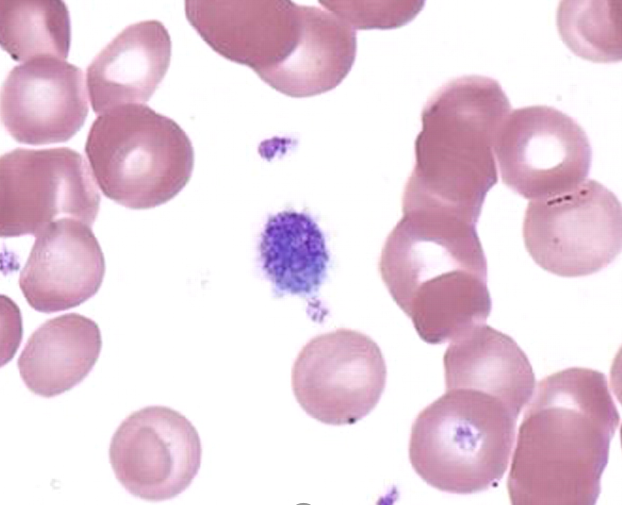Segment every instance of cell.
<instances>
[{"label":"cell","instance_id":"obj_1","mask_svg":"<svg viewBox=\"0 0 622 505\" xmlns=\"http://www.w3.org/2000/svg\"><path fill=\"white\" fill-rule=\"evenodd\" d=\"M520 423L507 491L513 505H594L620 415L606 376L570 367L542 379Z\"/></svg>","mask_w":622,"mask_h":505},{"label":"cell","instance_id":"obj_2","mask_svg":"<svg viewBox=\"0 0 622 505\" xmlns=\"http://www.w3.org/2000/svg\"><path fill=\"white\" fill-rule=\"evenodd\" d=\"M379 271L426 343L443 344L490 315L487 260L476 227L457 217L403 212L386 238Z\"/></svg>","mask_w":622,"mask_h":505},{"label":"cell","instance_id":"obj_3","mask_svg":"<svg viewBox=\"0 0 622 505\" xmlns=\"http://www.w3.org/2000/svg\"><path fill=\"white\" fill-rule=\"evenodd\" d=\"M510 109L492 78L469 75L442 85L421 113L402 211L441 213L476 225L498 181L493 142Z\"/></svg>","mask_w":622,"mask_h":505},{"label":"cell","instance_id":"obj_4","mask_svg":"<svg viewBox=\"0 0 622 505\" xmlns=\"http://www.w3.org/2000/svg\"><path fill=\"white\" fill-rule=\"evenodd\" d=\"M518 416L499 398L450 388L413 422L409 459L428 485L473 494L498 485L515 440Z\"/></svg>","mask_w":622,"mask_h":505},{"label":"cell","instance_id":"obj_5","mask_svg":"<svg viewBox=\"0 0 622 505\" xmlns=\"http://www.w3.org/2000/svg\"><path fill=\"white\" fill-rule=\"evenodd\" d=\"M84 150L103 194L130 209L168 202L189 182L194 167L186 132L145 104L119 106L98 116Z\"/></svg>","mask_w":622,"mask_h":505},{"label":"cell","instance_id":"obj_6","mask_svg":"<svg viewBox=\"0 0 622 505\" xmlns=\"http://www.w3.org/2000/svg\"><path fill=\"white\" fill-rule=\"evenodd\" d=\"M524 245L541 268L561 277L596 273L619 255L621 205L596 180L548 199L531 200L523 219Z\"/></svg>","mask_w":622,"mask_h":505},{"label":"cell","instance_id":"obj_7","mask_svg":"<svg viewBox=\"0 0 622 505\" xmlns=\"http://www.w3.org/2000/svg\"><path fill=\"white\" fill-rule=\"evenodd\" d=\"M314 7L291 1L187 0L185 15L222 57L281 92L303 48Z\"/></svg>","mask_w":622,"mask_h":505},{"label":"cell","instance_id":"obj_8","mask_svg":"<svg viewBox=\"0 0 622 505\" xmlns=\"http://www.w3.org/2000/svg\"><path fill=\"white\" fill-rule=\"evenodd\" d=\"M503 183L525 199L569 192L589 174L592 150L582 127L569 115L546 106L509 113L493 142Z\"/></svg>","mask_w":622,"mask_h":505},{"label":"cell","instance_id":"obj_9","mask_svg":"<svg viewBox=\"0 0 622 505\" xmlns=\"http://www.w3.org/2000/svg\"><path fill=\"white\" fill-rule=\"evenodd\" d=\"M86 161L68 147L16 148L0 160V235H36L62 217L91 226L100 194Z\"/></svg>","mask_w":622,"mask_h":505},{"label":"cell","instance_id":"obj_10","mask_svg":"<svg viewBox=\"0 0 622 505\" xmlns=\"http://www.w3.org/2000/svg\"><path fill=\"white\" fill-rule=\"evenodd\" d=\"M387 369L369 336L340 328L312 338L292 368L293 393L303 410L329 425L356 423L377 405Z\"/></svg>","mask_w":622,"mask_h":505},{"label":"cell","instance_id":"obj_11","mask_svg":"<svg viewBox=\"0 0 622 505\" xmlns=\"http://www.w3.org/2000/svg\"><path fill=\"white\" fill-rule=\"evenodd\" d=\"M199 434L182 414L165 406L131 413L114 433L109 459L117 480L132 495L164 501L182 493L197 475Z\"/></svg>","mask_w":622,"mask_h":505},{"label":"cell","instance_id":"obj_12","mask_svg":"<svg viewBox=\"0 0 622 505\" xmlns=\"http://www.w3.org/2000/svg\"><path fill=\"white\" fill-rule=\"evenodd\" d=\"M88 112L83 71L65 60L24 62L2 84V124L18 143L66 142L82 128Z\"/></svg>","mask_w":622,"mask_h":505},{"label":"cell","instance_id":"obj_13","mask_svg":"<svg viewBox=\"0 0 622 505\" xmlns=\"http://www.w3.org/2000/svg\"><path fill=\"white\" fill-rule=\"evenodd\" d=\"M104 274L103 252L90 226L62 217L35 235L19 286L33 309L53 313L94 296Z\"/></svg>","mask_w":622,"mask_h":505},{"label":"cell","instance_id":"obj_14","mask_svg":"<svg viewBox=\"0 0 622 505\" xmlns=\"http://www.w3.org/2000/svg\"><path fill=\"white\" fill-rule=\"evenodd\" d=\"M171 49L170 35L158 20L124 28L87 67L93 111L103 114L119 106L147 102L169 68Z\"/></svg>","mask_w":622,"mask_h":505},{"label":"cell","instance_id":"obj_15","mask_svg":"<svg viewBox=\"0 0 622 505\" xmlns=\"http://www.w3.org/2000/svg\"><path fill=\"white\" fill-rule=\"evenodd\" d=\"M446 389L471 388L501 399L517 416L535 389L531 363L516 341L486 324L451 340L443 356Z\"/></svg>","mask_w":622,"mask_h":505},{"label":"cell","instance_id":"obj_16","mask_svg":"<svg viewBox=\"0 0 622 505\" xmlns=\"http://www.w3.org/2000/svg\"><path fill=\"white\" fill-rule=\"evenodd\" d=\"M102 347L95 321L67 313L44 322L29 337L18 359L20 376L33 393L54 397L79 384Z\"/></svg>","mask_w":622,"mask_h":505},{"label":"cell","instance_id":"obj_17","mask_svg":"<svg viewBox=\"0 0 622 505\" xmlns=\"http://www.w3.org/2000/svg\"><path fill=\"white\" fill-rule=\"evenodd\" d=\"M258 252L277 296H313L326 279L330 255L325 236L308 213L285 210L269 216Z\"/></svg>","mask_w":622,"mask_h":505},{"label":"cell","instance_id":"obj_18","mask_svg":"<svg viewBox=\"0 0 622 505\" xmlns=\"http://www.w3.org/2000/svg\"><path fill=\"white\" fill-rule=\"evenodd\" d=\"M0 43L15 61L65 60L71 44L68 8L61 0H0Z\"/></svg>","mask_w":622,"mask_h":505},{"label":"cell","instance_id":"obj_19","mask_svg":"<svg viewBox=\"0 0 622 505\" xmlns=\"http://www.w3.org/2000/svg\"><path fill=\"white\" fill-rule=\"evenodd\" d=\"M557 28L564 43L592 62L621 59L620 1H562Z\"/></svg>","mask_w":622,"mask_h":505},{"label":"cell","instance_id":"obj_20","mask_svg":"<svg viewBox=\"0 0 622 505\" xmlns=\"http://www.w3.org/2000/svg\"><path fill=\"white\" fill-rule=\"evenodd\" d=\"M322 7L354 30L392 29L410 22L422 9V1H320Z\"/></svg>","mask_w":622,"mask_h":505}]
</instances>
